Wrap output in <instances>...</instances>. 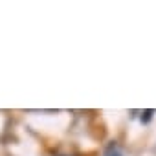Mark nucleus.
Here are the masks:
<instances>
[{"instance_id": "2", "label": "nucleus", "mask_w": 156, "mask_h": 156, "mask_svg": "<svg viewBox=\"0 0 156 156\" xmlns=\"http://www.w3.org/2000/svg\"><path fill=\"white\" fill-rule=\"evenodd\" d=\"M143 114H145V118H141V121H149V119L152 118V114H154V110H145Z\"/></svg>"}, {"instance_id": "1", "label": "nucleus", "mask_w": 156, "mask_h": 156, "mask_svg": "<svg viewBox=\"0 0 156 156\" xmlns=\"http://www.w3.org/2000/svg\"><path fill=\"white\" fill-rule=\"evenodd\" d=\"M103 156H123V149L119 147V143H118V141H110V143L105 147Z\"/></svg>"}]
</instances>
